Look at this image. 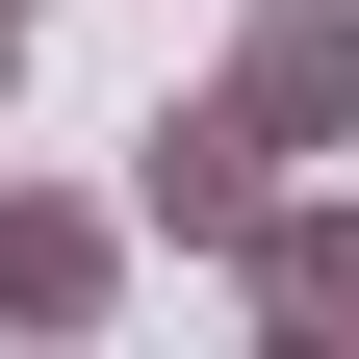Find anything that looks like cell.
Wrapping results in <instances>:
<instances>
[{"label":"cell","mask_w":359,"mask_h":359,"mask_svg":"<svg viewBox=\"0 0 359 359\" xmlns=\"http://www.w3.org/2000/svg\"><path fill=\"white\" fill-rule=\"evenodd\" d=\"M283 180H308V154H257V103L205 77V103H154V128H128V231H154V257H231Z\"/></svg>","instance_id":"6da1fadb"},{"label":"cell","mask_w":359,"mask_h":359,"mask_svg":"<svg viewBox=\"0 0 359 359\" xmlns=\"http://www.w3.org/2000/svg\"><path fill=\"white\" fill-rule=\"evenodd\" d=\"M128 257H154L128 205H77V180H0V334H103V308H128Z\"/></svg>","instance_id":"7a4b0ae2"},{"label":"cell","mask_w":359,"mask_h":359,"mask_svg":"<svg viewBox=\"0 0 359 359\" xmlns=\"http://www.w3.org/2000/svg\"><path fill=\"white\" fill-rule=\"evenodd\" d=\"M231 103H257V154H359V0H257Z\"/></svg>","instance_id":"3957f363"},{"label":"cell","mask_w":359,"mask_h":359,"mask_svg":"<svg viewBox=\"0 0 359 359\" xmlns=\"http://www.w3.org/2000/svg\"><path fill=\"white\" fill-rule=\"evenodd\" d=\"M231 308H257L283 359H334V334H359V205H334V180H283V205L231 231Z\"/></svg>","instance_id":"277c9868"},{"label":"cell","mask_w":359,"mask_h":359,"mask_svg":"<svg viewBox=\"0 0 359 359\" xmlns=\"http://www.w3.org/2000/svg\"><path fill=\"white\" fill-rule=\"evenodd\" d=\"M0 103H26V0H0Z\"/></svg>","instance_id":"5b68a950"}]
</instances>
